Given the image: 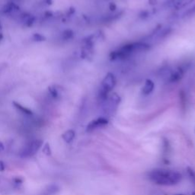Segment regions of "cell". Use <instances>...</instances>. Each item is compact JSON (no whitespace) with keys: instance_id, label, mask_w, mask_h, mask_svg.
<instances>
[{"instance_id":"obj_1","label":"cell","mask_w":195,"mask_h":195,"mask_svg":"<svg viewBox=\"0 0 195 195\" xmlns=\"http://www.w3.org/2000/svg\"><path fill=\"white\" fill-rule=\"evenodd\" d=\"M150 179L154 183L160 185H174L179 183L182 175L177 172L167 169H155L149 174Z\"/></svg>"},{"instance_id":"obj_2","label":"cell","mask_w":195,"mask_h":195,"mask_svg":"<svg viewBox=\"0 0 195 195\" xmlns=\"http://www.w3.org/2000/svg\"><path fill=\"white\" fill-rule=\"evenodd\" d=\"M150 48V44L146 42H136L127 44L118 50L111 52L110 54V59L115 60L125 59L130 56V55L137 52H142L148 50Z\"/></svg>"},{"instance_id":"obj_3","label":"cell","mask_w":195,"mask_h":195,"mask_svg":"<svg viewBox=\"0 0 195 195\" xmlns=\"http://www.w3.org/2000/svg\"><path fill=\"white\" fill-rule=\"evenodd\" d=\"M43 145V141L41 139H36L29 143L20 153V156L21 158L31 157L39 150L41 146Z\"/></svg>"},{"instance_id":"obj_4","label":"cell","mask_w":195,"mask_h":195,"mask_svg":"<svg viewBox=\"0 0 195 195\" xmlns=\"http://www.w3.org/2000/svg\"><path fill=\"white\" fill-rule=\"evenodd\" d=\"M115 85H116V79L112 73H109L104 76V79L102 80L101 89L104 90L107 92H110L114 88Z\"/></svg>"},{"instance_id":"obj_5","label":"cell","mask_w":195,"mask_h":195,"mask_svg":"<svg viewBox=\"0 0 195 195\" xmlns=\"http://www.w3.org/2000/svg\"><path fill=\"white\" fill-rule=\"evenodd\" d=\"M108 121L104 117H99L98 119L94 120L92 121L87 127V131H92V130H96V129L100 128L101 127L107 125Z\"/></svg>"},{"instance_id":"obj_6","label":"cell","mask_w":195,"mask_h":195,"mask_svg":"<svg viewBox=\"0 0 195 195\" xmlns=\"http://www.w3.org/2000/svg\"><path fill=\"white\" fill-rule=\"evenodd\" d=\"M20 9V7L18 5L15 4V2H8L7 4L5 5L2 9L0 10V13L3 14V15H10V14H14L15 12H18Z\"/></svg>"},{"instance_id":"obj_7","label":"cell","mask_w":195,"mask_h":195,"mask_svg":"<svg viewBox=\"0 0 195 195\" xmlns=\"http://www.w3.org/2000/svg\"><path fill=\"white\" fill-rule=\"evenodd\" d=\"M184 76V72L182 69H178L176 70H173L172 71L171 74L169 75L168 78H167V82H171V83H175L179 81H180L182 79Z\"/></svg>"},{"instance_id":"obj_8","label":"cell","mask_w":195,"mask_h":195,"mask_svg":"<svg viewBox=\"0 0 195 195\" xmlns=\"http://www.w3.org/2000/svg\"><path fill=\"white\" fill-rule=\"evenodd\" d=\"M21 21L23 22L24 25L25 27H31L34 25V24L36 21V18L35 16H34L31 14H28V13H25L23 14L21 17Z\"/></svg>"},{"instance_id":"obj_9","label":"cell","mask_w":195,"mask_h":195,"mask_svg":"<svg viewBox=\"0 0 195 195\" xmlns=\"http://www.w3.org/2000/svg\"><path fill=\"white\" fill-rule=\"evenodd\" d=\"M154 82L153 81H152L151 79H147L146 81L144 83V85L142 88V93L143 95H150V93H152V92L154 89Z\"/></svg>"},{"instance_id":"obj_10","label":"cell","mask_w":195,"mask_h":195,"mask_svg":"<svg viewBox=\"0 0 195 195\" xmlns=\"http://www.w3.org/2000/svg\"><path fill=\"white\" fill-rule=\"evenodd\" d=\"M12 104H13L14 107H15V108L18 110V111L21 112V113L24 114L25 115H27V116H31V115H33V111H32L31 109L21 105L20 103L17 102V101H13V102H12Z\"/></svg>"},{"instance_id":"obj_11","label":"cell","mask_w":195,"mask_h":195,"mask_svg":"<svg viewBox=\"0 0 195 195\" xmlns=\"http://www.w3.org/2000/svg\"><path fill=\"white\" fill-rule=\"evenodd\" d=\"M75 137V132L73 130H69L62 135V138L66 143H70Z\"/></svg>"},{"instance_id":"obj_12","label":"cell","mask_w":195,"mask_h":195,"mask_svg":"<svg viewBox=\"0 0 195 195\" xmlns=\"http://www.w3.org/2000/svg\"><path fill=\"white\" fill-rule=\"evenodd\" d=\"M48 92L50 96L55 99H57L60 97V92L57 88L56 85H50L48 87Z\"/></svg>"},{"instance_id":"obj_13","label":"cell","mask_w":195,"mask_h":195,"mask_svg":"<svg viewBox=\"0 0 195 195\" xmlns=\"http://www.w3.org/2000/svg\"><path fill=\"white\" fill-rule=\"evenodd\" d=\"M73 37H74V32L70 29L63 31L61 34V39L63 41H69V40L73 39Z\"/></svg>"},{"instance_id":"obj_14","label":"cell","mask_w":195,"mask_h":195,"mask_svg":"<svg viewBox=\"0 0 195 195\" xmlns=\"http://www.w3.org/2000/svg\"><path fill=\"white\" fill-rule=\"evenodd\" d=\"M31 39L34 42H44V41H46L45 36H44V35L40 33L34 34L31 36Z\"/></svg>"},{"instance_id":"obj_15","label":"cell","mask_w":195,"mask_h":195,"mask_svg":"<svg viewBox=\"0 0 195 195\" xmlns=\"http://www.w3.org/2000/svg\"><path fill=\"white\" fill-rule=\"evenodd\" d=\"M43 153H44L47 156H50L51 155V149L50 147V144L49 143H46L45 145L43 147Z\"/></svg>"},{"instance_id":"obj_16","label":"cell","mask_w":195,"mask_h":195,"mask_svg":"<svg viewBox=\"0 0 195 195\" xmlns=\"http://www.w3.org/2000/svg\"><path fill=\"white\" fill-rule=\"evenodd\" d=\"M44 16L45 18H51L54 17V13L51 11H47V12H44Z\"/></svg>"},{"instance_id":"obj_17","label":"cell","mask_w":195,"mask_h":195,"mask_svg":"<svg viewBox=\"0 0 195 195\" xmlns=\"http://www.w3.org/2000/svg\"><path fill=\"white\" fill-rule=\"evenodd\" d=\"M194 13H195V5L193 8H191V9H188L187 12H185V14H184V17L188 16V15H191Z\"/></svg>"},{"instance_id":"obj_18","label":"cell","mask_w":195,"mask_h":195,"mask_svg":"<svg viewBox=\"0 0 195 195\" xmlns=\"http://www.w3.org/2000/svg\"><path fill=\"white\" fill-rule=\"evenodd\" d=\"M22 182H23V180L21 179H20V178L16 177L15 178V179H13V184L15 185H16V186H18V185H21Z\"/></svg>"},{"instance_id":"obj_19","label":"cell","mask_w":195,"mask_h":195,"mask_svg":"<svg viewBox=\"0 0 195 195\" xmlns=\"http://www.w3.org/2000/svg\"><path fill=\"white\" fill-rule=\"evenodd\" d=\"M193 1H194V0H183V1H182V4H181L180 7H179V8L185 7V6H186L187 5H188V4H190L191 2H192Z\"/></svg>"},{"instance_id":"obj_20","label":"cell","mask_w":195,"mask_h":195,"mask_svg":"<svg viewBox=\"0 0 195 195\" xmlns=\"http://www.w3.org/2000/svg\"><path fill=\"white\" fill-rule=\"evenodd\" d=\"M42 2L44 5H51L53 4V0H42Z\"/></svg>"},{"instance_id":"obj_21","label":"cell","mask_w":195,"mask_h":195,"mask_svg":"<svg viewBox=\"0 0 195 195\" xmlns=\"http://www.w3.org/2000/svg\"><path fill=\"white\" fill-rule=\"evenodd\" d=\"M74 12H75V9H74V8H70V9H69L68 11H67V15L70 16V15H73V14H74Z\"/></svg>"},{"instance_id":"obj_22","label":"cell","mask_w":195,"mask_h":195,"mask_svg":"<svg viewBox=\"0 0 195 195\" xmlns=\"http://www.w3.org/2000/svg\"><path fill=\"white\" fill-rule=\"evenodd\" d=\"M5 168V163L2 162V161L0 160V172H4Z\"/></svg>"},{"instance_id":"obj_23","label":"cell","mask_w":195,"mask_h":195,"mask_svg":"<svg viewBox=\"0 0 195 195\" xmlns=\"http://www.w3.org/2000/svg\"><path fill=\"white\" fill-rule=\"evenodd\" d=\"M189 173H190V176L191 177V179H193V180H194V182H195V172L193 170H191V171H189Z\"/></svg>"},{"instance_id":"obj_24","label":"cell","mask_w":195,"mask_h":195,"mask_svg":"<svg viewBox=\"0 0 195 195\" xmlns=\"http://www.w3.org/2000/svg\"><path fill=\"white\" fill-rule=\"evenodd\" d=\"M115 9H116V5H115L114 3H110V10H115Z\"/></svg>"},{"instance_id":"obj_25","label":"cell","mask_w":195,"mask_h":195,"mask_svg":"<svg viewBox=\"0 0 195 195\" xmlns=\"http://www.w3.org/2000/svg\"><path fill=\"white\" fill-rule=\"evenodd\" d=\"M3 39H4V35H3V34L2 32H0V44L3 41Z\"/></svg>"},{"instance_id":"obj_26","label":"cell","mask_w":195,"mask_h":195,"mask_svg":"<svg viewBox=\"0 0 195 195\" xmlns=\"http://www.w3.org/2000/svg\"><path fill=\"white\" fill-rule=\"evenodd\" d=\"M3 149H4V145L2 144V143L0 142V152L2 151Z\"/></svg>"},{"instance_id":"obj_27","label":"cell","mask_w":195,"mask_h":195,"mask_svg":"<svg viewBox=\"0 0 195 195\" xmlns=\"http://www.w3.org/2000/svg\"><path fill=\"white\" fill-rule=\"evenodd\" d=\"M2 29V24H1V23H0V30H1Z\"/></svg>"},{"instance_id":"obj_28","label":"cell","mask_w":195,"mask_h":195,"mask_svg":"<svg viewBox=\"0 0 195 195\" xmlns=\"http://www.w3.org/2000/svg\"><path fill=\"white\" fill-rule=\"evenodd\" d=\"M177 195H182V194H177Z\"/></svg>"}]
</instances>
